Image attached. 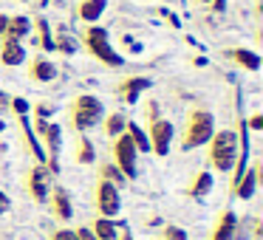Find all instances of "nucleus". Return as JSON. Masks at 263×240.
<instances>
[{"label":"nucleus","mask_w":263,"mask_h":240,"mask_svg":"<svg viewBox=\"0 0 263 240\" xmlns=\"http://www.w3.org/2000/svg\"><path fill=\"white\" fill-rule=\"evenodd\" d=\"M210 147H206V164L210 170L229 172L238 158V133L235 130H218L210 136Z\"/></svg>","instance_id":"1"},{"label":"nucleus","mask_w":263,"mask_h":240,"mask_svg":"<svg viewBox=\"0 0 263 240\" xmlns=\"http://www.w3.org/2000/svg\"><path fill=\"white\" fill-rule=\"evenodd\" d=\"M102 113H105L102 102H99L97 96H91V93H80V96H74L68 105V119H71V127H74L77 133H85V130H91V127H97L99 119H102Z\"/></svg>","instance_id":"2"},{"label":"nucleus","mask_w":263,"mask_h":240,"mask_svg":"<svg viewBox=\"0 0 263 240\" xmlns=\"http://www.w3.org/2000/svg\"><path fill=\"white\" fill-rule=\"evenodd\" d=\"M212 133H215V119H212L210 110H204V108L190 110L187 122H184V130H181V150H193V147L206 144Z\"/></svg>","instance_id":"3"},{"label":"nucleus","mask_w":263,"mask_h":240,"mask_svg":"<svg viewBox=\"0 0 263 240\" xmlns=\"http://www.w3.org/2000/svg\"><path fill=\"white\" fill-rule=\"evenodd\" d=\"M82 40H85V48L91 51V57H97L99 63L110 65V68H119V65H122V54L114 51V46H110L108 31H105V29H99V26H91V29H85Z\"/></svg>","instance_id":"4"},{"label":"nucleus","mask_w":263,"mask_h":240,"mask_svg":"<svg viewBox=\"0 0 263 240\" xmlns=\"http://www.w3.org/2000/svg\"><path fill=\"white\" fill-rule=\"evenodd\" d=\"M93 206H97L99 217H114L122 209V198H119V187L105 178H99L93 187Z\"/></svg>","instance_id":"5"},{"label":"nucleus","mask_w":263,"mask_h":240,"mask_svg":"<svg viewBox=\"0 0 263 240\" xmlns=\"http://www.w3.org/2000/svg\"><path fill=\"white\" fill-rule=\"evenodd\" d=\"M136 155H139V150L133 147L127 133L114 138V167L125 178H136Z\"/></svg>","instance_id":"6"},{"label":"nucleus","mask_w":263,"mask_h":240,"mask_svg":"<svg viewBox=\"0 0 263 240\" xmlns=\"http://www.w3.org/2000/svg\"><path fill=\"white\" fill-rule=\"evenodd\" d=\"M48 189H51V172L43 164H34L29 172H26V192L34 204H46Z\"/></svg>","instance_id":"7"},{"label":"nucleus","mask_w":263,"mask_h":240,"mask_svg":"<svg viewBox=\"0 0 263 240\" xmlns=\"http://www.w3.org/2000/svg\"><path fill=\"white\" fill-rule=\"evenodd\" d=\"M263 181V164L260 161H252L249 167L243 170V175L238 178V184H235L229 192H232V198H240V201H249L252 195H255L257 184Z\"/></svg>","instance_id":"8"},{"label":"nucleus","mask_w":263,"mask_h":240,"mask_svg":"<svg viewBox=\"0 0 263 240\" xmlns=\"http://www.w3.org/2000/svg\"><path fill=\"white\" fill-rule=\"evenodd\" d=\"M147 142L156 155H167L170 153V144H173V125L167 119H156L147 127Z\"/></svg>","instance_id":"9"},{"label":"nucleus","mask_w":263,"mask_h":240,"mask_svg":"<svg viewBox=\"0 0 263 240\" xmlns=\"http://www.w3.org/2000/svg\"><path fill=\"white\" fill-rule=\"evenodd\" d=\"M48 209H51V215L57 217L60 223H65V221H71V215H74V206H71V198H68V192H65L63 187H51L48 189Z\"/></svg>","instance_id":"10"},{"label":"nucleus","mask_w":263,"mask_h":240,"mask_svg":"<svg viewBox=\"0 0 263 240\" xmlns=\"http://www.w3.org/2000/svg\"><path fill=\"white\" fill-rule=\"evenodd\" d=\"M238 237V215L232 209H223L218 215V221L212 223L210 240H235Z\"/></svg>","instance_id":"11"},{"label":"nucleus","mask_w":263,"mask_h":240,"mask_svg":"<svg viewBox=\"0 0 263 240\" xmlns=\"http://www.w3.org/2000/svg\"><path fill=\"white\" fill-rule=\"evenodd\" d=\"M147 88H150V79H147V76H127V79L119 82V88H116V96H119L122 102L133 105V102L139 99V93L147 91Z\"/></svg>","instance_id":"12"},{"label":"nucleus","mask_w":263,"mask_h":240,"mask_svg":"<svg viewBox=\"0 0 263 240\" xmlns=\"http://www.w3.org/2000/svg\"><path fill=\"white\" fill-rule=\"evenodd\" d=\"M23 59H26V48L17 40H12V37H3L0 40V63L6 65V68H14Z\"/></svg>","instance_id":"13"},{"label":"nucleus","mask_w":263,"mask_h":240,"mask_svg":"<svg viewBox=\"0 0 263 240\" xmlns=\"http://www.w3.org/2000/svg\"><path fill=\"white\" fill-rule=\"evenodd\" d=\"M57 65L51 63V59H46V57H34L29 63V76L34 82H51V79H57Z\"/></svg>","instance_id":"14"},{"label":"nucleus","mask_w":263,"mask_h":240,"mask_svg":"<svg viewBox=\"0 0 263 240\" xmlns=\"http://www.w3.org/2000/svg\"><path fill=\"white\" fill-rule=\"evenodd\" d=\"M105 9H108V0H80L77 17H80L82 23H97V20L105 14Z\"/></svg>","instance_id":"15"},{"label":"nucleus","mask_w":263,"mask_h":240,"mask_svg":"<svg viewBox=\"0 0 263 240\" xmlns=\"http://www.w3.org/2000/svg\"><path fill=\"white\" fill-rule=\"evenodd\" d=\"M227 57L232 59V63H238L240 68H246V71L260 68V57H257L255 51H249V48H227Z\"/></svg>","instance_id":"16"},{"label":"nucleus","mask_w":263,"mask_h":240,"mask_svg":"<svg viewBox=\"0 0 263 240\" xmlns=\"http://www.w3.org/2000/svg\"><path fill=\"white\" fill-rule=\"evenodd\" d=\"M210 189H212V172L201 170L193 175V181H190V187H187V195L190 198H204V195H210Z\"/></svg>","instance_id":"17"},{"label":"nucleus","mask_w":263,"mask_h":240,"mask_svg":"<svg viewBox=\"0 0 263 240\" xmlns=\"http://www.w3.org/2000/svg\"><path fill=\"white\" fill-rule=\"evenodd\" d=\"M91 232L97 240H119V229H116V223L110 221V217H97Z\"/></svg>","instance_id":"18"},{"label":"nucleus","mask_w":263,"mask_h":240,"mask_svg":"<svg viewBox=\"0 0 263 240\" xmlns=\"http://www.w3.org/2000/svg\"><path fill=\"white\" fill-rule=\"evenodd\" d=\"M31 31V20L29 17H23V14H17V17H9V23H6V37H12V40H23L26 34Z\"/></svg>","instance_id":"19"},{"label":"nucleus","mask_w":263,"mask_h":240,"mask_svg":"<svg viewBox=\"0 0 263 240\" xmlns=\"http://www.w3.org/2000/svg\"><path fill=\"white\" fill-rule=\"evenodd\" d=\"M74 158L77 164H93V158H97V153H93V144L88 142L85 136H77V144H74Z\"/></svg>","instance_id":"20"},{"label":"nucleus","mask_w":263,"mask_h":240,"mask_svg":"<svg viewBox=\"0 0 263 240\" xmlns=\"http://www.w3.org/2000/svg\"><path fill=\"white\" fill-rule=\"evenodd\" d=\"M125 127H127V119L122 113H110L108 119L102 122V133H105V138H116V136H122L125 133Z\"/></svg>","instance_id":"21"},{"label":"nucleus","mask_w":263,"mask_h":240,"mask_svg":"<svg viewBox=\"0 0 263 240\" xmlns=\"http://www.w3.org/2000/svg\"><path fill=\"white\" fill-rule=\"evenodd\" d=\"M125 133H127V136H130L133 147H136L139 153H150V142H147V133H144V130H142V127H139V125H133V122H127Z\"/></svg>","instance_id":"22"},{"label":"nucleus","mask_w":263,"mask_h":240,"mask_svg":"<svg viewBox=\"0 0 263 240\" xmlns=\"http://www.w3.org/2000/svg\"><path fill=\"white\" fill-rule=\"evenodd\" d=\"M99 178H105V181L116 184V187H119V184H125V181H127V178L122 175V172L116 170L114 164H102V167H99Z\"/></svg>","instance_id":"23"},{"label":"nucleus","mask_w":263,"mask_h":240,"mask_svg":"<svg viewBox=\"0 0 263 240\" xmlns=\"http://www.w3.org/2000/svg\"><path fill=\"white\" fill-rule=\"evenodd\" d=\"M37 29H40V46L46 48V51H51L54 43H51V34H48V23L46 20H37Z\"/></svg>","instance_id":"24"},{"label":"nucleus","mask_w":263,"mask_h":240,"mask_svg":"<svg viewBox=\"0 0 263 240\" xmlns=\"http://www.w3.org/2000/svg\"><path fill=\"white\" fill-rule=\"evenodd\" d=\"M161 240H187V232H184L181 226H164Z\"/></svg>","instance_id":"25"},{"label":"nucleus","mask_w":263,"mask_h":240,"mask_svg":"<svg viewBox=\"0 0 263 240\" xmlns=\"http://www.w3.org/2000/svg\"><path fill=\"white\" fill-rule=\"evenodd\" d=\"M156 119H159V105H156L153 102V99H150V102L147 105H144V122H147V127L150 125H153V122Z\"/></svg>","instance_id":"26"},{"label":"nucleus","mask_w":263,"mask_h":240,"mask_svg":"<svg viewBox=\"0 0 263 240\" xmlns=\"http://www.w3.org/2000/svg\"><path fill=\"white\" fill-rule=\"evenodd\" d=\"M48 240H77V232L74 229H54L48 234Z\"/></svg>","instance_id":"27"},{"label":"nucleus","mask_w":263,"mask_h":240,"mask_svg":"<svg viewBox=\"0 0 263 240\" xmlns=\"http://www.w3.org/2000/svg\"><path fill=\"white\" fill-rule=\"evenodd\" d=\"M9 110H14L17 116H26V110H29V105H26V99L14 96V99H9Z\"/></svg>","instance_id":"28"},{"label":"nucleus","mask_w":263,"mask_h":240,"mask_svg":"<svg viewBox=\"0 0 263 240\" xmlns=\"http://www.w3.org/2000/svg\"><path fill=\"white\" fill-rule=\"evenodd\" d=\"M249 127H252V130H263V113H252L249 116Z\"/></svg>","instance_id":"29"},{"label":"nucleus","mask_w":263,"mask_h":240,"mask_svg":"<svg viewBox=\"0 0 263 240\" xmlns=\"http://www.w3.org/2000/svg\"><path fill=\"white\" fill-rule=\"evenodd\" d=\"M9 209H12V198H9L3 189H0V215H6Z\"/></svg>","instance_id":"30"},{"label":"nucleus","mask_w":263,"mask_h":240,"mask_svg":"<svg viewBox=\"0 0 263 240\" xmlns=\"http://www.w3.org/2000/svg\"><path fill=\"white\" fill-rule=\"evenodd\" d=\"M74 232H77V240H97V237H93V232H91V229H74Z\"/></svg>","instance_id":"31"},{"label":"nucleus","mask_w":263,"mask_h":240,"mask_svg":"<svg viewBox=\"0 0 263 240\" xmlns=\"http://www.w3.org/2000/svg\"><path fill=\"white\" fill-rule=\"evenodd\" d=\"M9 99H12V96H6V93L0 91V113H6V110H9Z\"/></svg>","instance_id":"32"},{"label":"nucleus","mask_w":263,"mask_h":240,"mask_svg":"<svg viewBox=\"0 0 263 240\" xmlns=\"http://www.w3.org/2000/svg\"><path fill=\"white\" fill-rule=\"evenodd\" d=\"M6 23H9V17L6 14H0V34H6Z\"/></svg>","instance_id":"33"},{"label":"nucleus","mask_w":263,"mask_h":240,"mask_svg":"<svg viewBox=\"0 0 263 240\" xmlns=\"http://www.w3.org/2000/svg\"><path fill=\"white\" fill-rule=\"evenodd\" d=\"M212 9H218V12H223V0H210Z\"/></svg>","instance_id":"34"},{"label":"nucleus","mask_w":263,"mask_h":240,"mask_svg":"<svg viewBox=\"0 0 263 240\" xmlns=\"http://www.w3.org/2000/svg\"><path fill=\"white\" fill-rule=\"evenodd\" d=\"M119 240H133V237H130V232H122V234H119Z\"/></svg>","instance_id":"35"},{"label":"nucleus","mask_w":263,"mask_h":240,"mask_svg":"<svg viewBox=\"0 0 263 240\" xmlns=\"http://www.w3.org/2000/svg\"><path fill=\"white\" fill-rule=\"evenodd\" d=\"M40 6H48V0H40Z\"/></svg>","instance_id":"36"},{"label":"nucleus","mask_w":263,"mask_h":240,"mask_svg":"<svg viewBox=\"0 0 263 240\" xmlns=\"http://www.w3.org/2000/svg\"><path fill=\"white\" fill-rule=\"evenodd\" d=\"M198 3H210V0H198Z\"/></svg>","instance_id":"37"}]
</instances>
